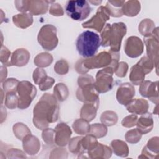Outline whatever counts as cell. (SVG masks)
Here are the masks:
<instances>
[{
  "instance_id": "1",
  "label": "cell",
  "mask_w": 159,
  "mask_h": 159,
  "mask_svg": "<svg viewBox=\"0 0 159 159\" xmlns=\"http://www.w3.org/2000/svg\"><path fill=\"white\" fill-rule=\"evenodd\" d=\"M58 114L59 106L55 96L43 94L34 108V124L39 130L45 129L49 123L58 120Z\"/></svg>"
},
{
  "instance_id": "2",
  "label": "cell",
  "mask_w": 159,
  "mask_h": 159,
  "mask_svg": "<svg viewBox=\"0 0 159 159\" xmlns=\"http://www.w3.org/2000/svg\"><path fill=\"white\" fill-rule=\"evenodd\" d=\"M127 32V27L123 22L107 24L101 31V45L106 47L110 46L111 51L119 52L122 38Z\"/></svg>"
},
{
  "instance_id": "3",
  "label": "cell",
  "mask_w": 159,
  "mask_h": 159,
  "mask_svg": "<svg viewBox=\"0 0 159 159\" xmlns=\"http://www.w3.org/2000/svg\"><path fill=\"white\" fill-rule=\"evenodd\" d=\"M101 45L99 35L91 30L82 32L77 38L76 47L78 53L84 58H91L95 55Z\"/></svg>"
},
{
  "instance_id": "4",
  "label": "cell",
  "mask_w": 159,
  "mask_h": 159,
  "mask_svg": "<svg viewBox=\"0 0 159 159\" xmlns=\"http://www.w3.org/2000/svg\"><path fill=\"white\" fill-rule=\"evenodd\" d=\"M120 58L119 52L112 51L102 52L96 55L87 59H81L82 64L84 69L88 71L89 70L99 68L106 66L111 67L114 71Z\"/></svg>"
},
{
  "instance_id": "5",
  "label": "cell",
  "mask_w": 159,
  "mask_h": 159,
  "mask_svg": "<svg viewBox=\"0 0 159 159\" xmlns=\"http://www.w3.org/2000/svg\"><path fill=\"white\" fill-rule=\"evenodd\" d=\"M65 12L73 20L81 21L88 17L91 12V7L85 0L68 1L65 6Z\"/></svg>"
},
{
  "instance_id": "6",
  "label": "cell",
  "mask_w": 159,
  "mask_h": 159,
  "mask_svg": "<svg viewBox=\"0 0 159 159\" xmlns=\"http://www.w3.org/2000/svg\"><path fill=\"white\" fill-rule=\"evenodd\" d=\"M37 40L43 49L47 51L53 50L58 43L56 27L52 24L42 26L39 32Z\"/></svg>"
},
{
  "instance_id": "7",
  "label": "cell",
  "mask_w": 159,
  "mask_h": 159,
  "mask_svg": "<svg viewBox=\"0 0 159 159\" xmlns=\"http://www.w3.org/2000/svg\"><path fill=\"white\" fill-rule=\"evenodd\" d=\"M19 94L18 108L24 109L27 108L37 94L36 88L29 81H22L17 86Z\"/></svg>"
},
{
  "instance_id": "8",
  "label": "cell",
  "mask_w": 159,
  "mask_h": 159,
  "mask_svg": "<svg viewBox=\"0 0 159 159\" xmlns=\"http://www.w3.org/2000/svg\"><path fill=\"white\" fill-rule=\"evenodd\" d=\"M113 73V69L109 66L98 71L94 81V88L98 93H106L112 88L114 86Z\"/></svg>"
},
{
  "instance_id": "9",
  "label": "cell",
  "mask_w": 159,
  "mask_h": 159,
  "mask_svg": "<svg viewBox=\"0 0 159 159\" xmlns=\"http://www.w3.org/2000/svg\"><path fill=\"white\" fill-rule=\"evenodd\" d=\"M110 18V14L106 6H100L94 16L89 20L82 24L83 28H91L101 32L103 29L105 23Z\"/></svg>"
},
{
  "instance_id": "10",
  "label": "cell",
  "mask_w": 159,
  "mask_h": 159,
  "mask_svg": "<svg viewBox=\"0 0 159 159\" xmlns=\"http://www.w3.org/2000/svg\"><path fill=\"white\" fill-rule=\"evenodd\" d=\"M76 97L79 101L85 103H99V98L95 89L94 83L80 86L76 91Z\"/></svg>"
},
{
  "instance_id": "11",
  "label": "cell",
  "mask_w": 159,
  "mask_h": 159,
  "mask_svg": "<svg viewBox=\"0 0 159 159\" xmlns=\"http://www.w3.org/2000/svg\"><path fill=\"white\" fill-rule=\"evenodd\" d=\"M158 31L155 33V30L153 34L144 38V42L147 47V57L150 59L158 70Z\"/></svg>"
},
{
  "instance_id": "12",
  "label": "cell",
  "mask_w": 159,
  "mask_h": 159,
  "mask_svg": "<svg viewBox=\"0 0 159 159\" xmlns=\"http://www.w3.org/2000/svg\"><path fill=\"white\" fill-rule=\"evenodd\" d=\"M125 54L130 58H137L143 52V44L142 40L136 36H131L127 39L124 45Z\"/></svg>"
},
{
  "instance_id": "13",
  "label": "cell",
  "mask_w": 159,
  "mask_h": 159,
  "mask_svg": "<svg viewBox=\"0 0 159 159\" xmlns=\"http://www.w3.org/2000/svg\"><path fill=\"white\" fill-rule=\"evenodd\" d=\"M158 81L152 82L151 81H145L140 84L139 88L140 94L145 98H148L152 102L158 105Z\"/></svg>"
},
{
  "instance_id": "14",
  "label": "cell",
  "mask_w": 159,
  "mask_h": 159,
  "mask_svg": "<svg viewBox=\"0 0 159 159\" xmlns=\"http://www.w3.org/2000/svg\"><path fill=\"white\" fill-rule=\"evenodd\" d=\"M135 88L129 83H122L117 88L116 99L122 105L126 106L135 96Z\"/></svg>"
},
{
  "instance_id": "15",
  "label": "cell",
  "mask_w": 159,
  "mask_h": 159,
  "mask_svg": "<svg viewBox=\"0 0 159 159\" xmlns=\"http://www.w3.org/2000/svg\"><path fill=\"white\" fill-rule=\"evenodd\" d=\"M55 143L59 146H65L71 135L70 127L65 123H59L55 129Z\"/></svg>"
},
{
  "instance_id": "16",
  "label": "cell",
  "mask_w": 159,
  "mask_h": 159,
  "mask_svg": "<svg viewBox=\"0 0 159 159\" xmlns=\"http://www.w3.org/2000/svg\"><path fill=\"white\" fill-rule=\"evenodd\" d=\"M127 110L134 114L142 115L147 113L148 109L147 101L143 99H132L126 105Z\"/></svg>"
},
{
  "instance_id": "17",
  "label": "cell",
  "mask_w": 159,
  "mask_h": 159,
  "mask_svg": "<svg viewBox=\"0 0 159 159\" xmlns=\"http://www.w3.org/2000/svg\"><path fill=\"white\" fill-rule=\"evenodd\" d=\"M30 58L29 52L24 48H19L15 50L11 58V66H22L25 65Z\"/></svg>"
},
{
  "instance_id": "18",
  "label": "cell",
  "mask_w": 159,
  "mask_h": 159,
  "mask_svg": "<svg viewBox=\"0 0 159 159\" xmlns=\"http://www.w3.org/2000/svg\"><path fill=\"white\" fill-rule=\"evenodd\" d=\"M137 122V129L142 135L150 132L153 126V120L150 113L142 114Z\"/></svg>"
},
{
  "instance_id": "19",
  "label": "cell",
  "mask_w": 159,
  "mask_h": 159,
  "mask_svg": "<svg viewBox=\"0 0 159 159\" xmlns=\"http://www.w3.org/2000/svg\"><path fill=\"white\" fill-rule=\"evenodd\" d=\"M22 142L24 150L29 155L37 153L40 147V142L38 139L31 134L25 137L22 140Z\"/></svg>"
},
{
  "instance_id": "20",
  "label": "cell",
  "mask_w": 159,
  "mask_h": 159,
  "mask_svg": "<svg viewBox=\"0 0 159 159\" xmlns=\"http://www.w3.org/2000/svg\"><path fill=\"white\" fill-rule=\"evenodd\" d=\"M88 153L91 158H108L111 157L112 151L109 147L98 143L94 148L88 150Z\"/></svg>"
},
{
  "instance_id": "21",
  "label": "cell",
  "mask_w": 159,
  "mask_h": 159,
  "mask_svg": "<svg viewBox=\"0 0 159 159\" xmlns=\"http://www.w3.org/2000/svg\"><path fill=\"white\" fill-rule=\"evenodd\" d=\"M54 1H29V11L32 15L38 16L47 12L48 7V3Z\"/></svg>"
},
{
  "instance_id": "22",
  "label": "cell",
  "mask_w": 159,
  "mask_h": 159,
  "mask_svg": "<svg viewBox=\"0 0 159 159\" xmlns=\"http://www.w3.org/2000/svg\"><path fill=\"white\" fill-rule=\"evenodd\" d=\"M146 74L144 69L137 63L131 68L129 79L133 84L139 85L143 81Z\"/></svg>"
},
{
  "instance_id": "23",
  "label": "cell",
  "mask_w": 159,
  "mask_h": 159,
  "mask_svg": "<svg viewBox=\"0 0 159 159\" xmlns=\"http://www.w3.org/2000/svg\"><path fill=\"white\" fill-rule=\"evenodd\" d=\"M98 106L99 104L97 103H85L81 109V118L88 122L93 120L96 116Z\"/></svg>"
},
{
  "instance_id": "24",
  "label": "cell",
  "mask_w": 159,
  "mask_h": 159,
  "mask_svg": "<svg viewBox=\"0 0 159 159\" xmlns=\"http://www.w3.org/2000/svg\"><path fill=\"white\" fill-rule=\"evenodd\" d=\"M13 23L18 27L25 29L31 25L33 22V17L31 14L22 13L12 17Z\"/></svg>"
},
{
  "instance_id": "25",
  "label": "cell",
  "mask_w": 159,
  "mask_h": 159,
  "mask_svg": "<svg viewBox=\"0 0 159 159\" xmlns=\"http://www.w3.org/2000/svg\"><path fill=\"white\" fill-rule=\"evenodd\" d=\"M125 2V1H108L106 7L108 9L110 16L115 17H121L123 14L122 7Z\"/></svg>"
},
{
  "instance_id": "26",
  "label": "cell",
  "mask_w": 159,
  "mask_h": 159,
  "mask_svg": "<svg viewBox=\"0 0 159 159\" xmlns=\"http://www.w3.org/2000/svg\"><path fill=\"white\" fill-rule=\"evenodd\" d=\"M122 13L129 17L135 16L140 10V3L139 1H128L122 7Z\"/></svg>"
},
{
  "instance_id": "27",
  "label": "cell",
  "mask_w": 159,
  "mask_h": 159,
  "mask_svg": "<svg viewBox=\"0 0 159 159\" xmlns=\"http://www.w3.org/2000/svg\"><path fill=\"white\" fill-rule=\"evenodd\" d=\"M111 147L116 155L126 157L129 154V148L127 144L119 140H114L111 142Z\"/></svg>"
},
{
  "instance_id": "28",
  "label": "cell",
  "mask_w": 159,
  "mask_h": 159,
  "mask_svg": "<svg viewBox=\"0 0 159 159\" xmlns=\"http://www.w3.org/2000/svg\"><path fill=\"white\" fill-rule=\"evenodd\" d=\"M154 30L155 24L150 19H145L142 20L139 25V31L145 37L152 35Z\"/></svg>"
},
{
  "instance_id": "29",
  "label": "cell",
  "mask_w": 159,
  "mask_h": 159,
  "mask_svg": "<svg viewBox=\"0 0 159 159\" xmlns=\"http://www.w3.org/2000/svg\"><path fill=\"white\" fill-rule=\"evenodd\" d=\"M53 61V57L51 54L43 52L38 54L34 58V63L39 67H47Z\"/></svg>"
},
{
  "instance_id": "30",
  "label": "cell",
  "mask_w": 159,
  "mask_h": 159,
  "mask_svg": "<svg viewBox=\"0 0 159 159\" xmlns=\"http://www.w3.org/2000/svg\"><path fill=\"white\" fill-rule=\"evenodd\" d=\"M74 131L78 134H89L90 125L88 122L83 119H77L73 124Z\"/></svg>"
},
{
  "instance_id": "31",
  "label": "cell",
  "mask_w": 159,
  "mask_h": 159,
  "mask_svg": "<svg viewBox=\"0 0 159 159\" xmlns=\"http://www.w3.org/2000/svg\"><path fill=\"white\" fill-rule=\"evenodd\" d=\"M54 96L59 101H63L66 100L68 96V88L63 83H58L55 85L53 89Z\"/></svg>"
},
{
  "instance_id": "32",
  "label": "cell",
  "mask_w": 159,
  "mask_h": 159,
  "mask_svg": "<svg viewBox=\"0 0 159 159\" xmlns=\"http://www.w3.org/2000/svg\"><path fill=\"white\" fill-rule=\"evenodd\" d=\"M117 116L116 112L111 111H107L104 112L101 116V122L107 126H112L115 125L117 122Z\"/></svg>"
},
{
  "instance_id": "33",
  "label": "cell",
  "mask_w": 159,
  "mask_h": 159,
  "mask_svg": "<svg viewBox=\"0 0 159 159\" xmlns=\"http://www.w3.org/2000/svg\"><path fill=\"white\" fill-rule=\"evenodd\" d=\"M107 129L105 125L101 124H93L90 125L89 134L94 136L96 138H101L105 136Z\"/></svg>"
},
{
  "instance_id": "34",
  "label": "cell",
  "mask_w": 159,
  "mask_h": 159,
  "mask_svg": "<svg viewBox=\"0 0 159 159\" xmlns=\"http://www.w3.org/2000/svg\"><path fill=\"white\" fill-rule=\"evenodd\" d=\"M13 132L19 140H23L25 137L31 134L28 127L22 123H17L14 124L13 126Z\"/></svg>"
},
{
  "instance_id": "35",
  "label": "cell",
  "mask_w": 159,
  "mask_h": 159,
  "mask_svg": "<svg viewBox=\"0 0 159 159\" xmlns=\"http://www.w3.org/2000/svg\"><path fill=\"white\" fill-rule=\"evenodd\" d=\"M81 137H76L70 140L68 148L71 152L73 153L83 152V148L81 145Z\"/></svg>"
},
{
  "instance_id": "36",
  "label": "cell",
  "mask_w": 159,
  "mask_h": 159,
  "mask_svg": "<svg viewBox=\"0 0 159 159\" xmlns=\"http://www.w3.org/2000/svg\"><path fill=\"white\" fill-rule=\"evenodd\" d=\"M98 142L96 137L91 134L86 135L85 137H82L81 139V145L83 150H90L94 148Z\"/></svg>"
},
{
  "instance_id": "37",
  "label": "cell",
  "mask_w": 159,
  "mask_h": 159,
  "mask_svg": "<svg viewBox=\"0 0 159 159\" xmlns=\"http://www.w3.org/2000/svg\"><path fill=\"white\" fill-rule=\"evenodd\" d=\"M16 93L10 92L7 93L6 94L4 104L5 106L9 109H13L18 106L19 98H17Z\"/></svg>"
},
{
  "instance_id": "38",
  "label": "cell",
  "mask_w": 159,
  "mask_h": 159,
  "mask_svg": "<svg viewBox=\"0 0 159 159\" xmlns=\"http://www.w3.org/2000/svg\"><path fill=\"white\" fill-rule=\"evenodd\" d=\"M19 83V81L17 79L11 78L7 79L4 81L2 87L6 93L10 92L16 93V91H17V86Z\"/></svg>"
},
{
  "instance_id": "39",
  "label": "cell",
  "mask_w": 159,
  "mask_h": 159,
  "mask_svg": "<svg viewBox=\"0 0 159 159\" xmlns=\"http://www.w3.org/2000/svg\"><path fill=\"white\" fill-rule=\"evenodd\" d=\"M142 137V134L138 131L137 129H132L128 131L125 135V138L127 142L130 143H136L140 141Z\"/></svg>"
},
{
  "instance_id": "40",
  "label": "cell",
  "mask_w": 159,
  "mask_h": 159,
  "mask_svg": "<svg viewBox=\"0 0 159 159\" xmlns=\"http://www.w3.org/2000/svg\"><path fill=\"white\" fill-rule=\"evenodd\" d=\"M33 80L36 84L40 85L47 77L45 71L40 68H36L33 73Z\"/></svg>"
},
{
  "instance_id": "41",
  "label": "cell",
  "mask_w": 159,
  "mask_h": 159,
  "mask_svg": "<svg viewBox=\"0 0 159 159\" xmlns=\"http://www.w3.org/2000/svg\"><path fill=\"white\" fill-rule=\"evenodd\" d=\"M69 70L68 64L65 60H60L56 62L54 66L55 71L61 75H65L68 73Z\"/></svg>"
},
{
  "instance_id": "42",
  "label": "cell",
  "mask_w": 159,
  "mask_h": 159,
  "mask_svg": "<svg viewBox=\"0 0 159 159\" xmlns=\"http://www.w3.org/2000/svg\"><path fill=\"white\" fill-rule=\"evenodd\" d=\"M11 52L10 51L3 45H1V57L0 60L1 62L4 65L9 66H11L10 60H9L10 57Z\"/></svg>"
},
{
  "instance_id": "43",
  "label": "cell",
  "mask_w": 159,
  "mask_h": 159,
  "mask_svg": "<svg viewBox=\"0 0 159 159\" xmlns=\"http://www.w3.org/2000/svg\"><path fill=\"white\" fill-rule=\"evenodd\" d=\"M128 70V65L127 63L121 61L120 63H118L117 65L116 66L114 73H116V75L120 78H123L125 76L126 73L127 72Z\"/></svg>"
},
{
  "instance_id": "44",
  "label": "cell",
  "mask_w": 159,
  "mask_h": 159,
  "mask_svg": "<svg viewBox=\"0 0 159 159\" xmlns=\"http://www.w3.org/2000/svg\"><path fill=\"white\" fill-rule=\"evenodd\" d=\"M55 134V130L52 129H45L42 132V139L44 142L48 144H52L55 142V139L53 137Z\"/></svg>"
},
{
  "instance_id": "45",
  "label": "cell",
  "mask_w": 159,
  "mask_h": 159,
  "mask_svg": "<svg viewBox=\"0 0 159 159\" xmlns=\"http://www.w3.org/2000/svg\"><path fill=\"white\" fill-rule=\"evenodd\" d=\"M137 120V116L135 114H132L123 119L122 121V125L125 127H132L136 125Z\"/></svg>"
},
{
  "instance_id": "46",
  "label": "cell",
  "mask_w": 159,
  "mask_h": 159,
  "mask_svg": "<svg viewBox=\"0 0 159 159\" xmlns=\"http://www.w3.org/2000/svg\"><path fill=\"white\" fill-rule=\"evenodd\" d=\"M49 12L54 16H61L63 15V10L60 4L58 3L52 4L50 7Z\"/></svg>"
},
{
  "instance_id": "47",
  "label": "cell",
  "mask_w": 159,
  "mask_h": 159,
  "mask_svg": "<svg viewBox=\"0 0 159 159\" xmlns=\"http://www.w3.org/2000/svg\"><path fill=\"white\" fill-rule=\"evenodd\" d=\"M14 4L17 10L20 12H24L29 11V1H15Z\"/></svg>"
},
{
  "instance_id": "48",
  "label": "cell",
  "mask_w": 159,
  "mask_h": 159,
  "mask_svg": "<svg viewBox=\"0 0 159 159\" xmlns=\"http://www.w3.org/2000/svg\"><path fill=\"white\" fill-rule=\"evenodd\" d=\"M54 83H55V80L53 78L47 76V77L43 81V82L39 85V88L41 91L47 90L50 88H52Z\"/></svg>"
},
{
  "instance_id": "49",
  "label": "cell",
  "mask_w": 159,
  "mask_h": 159,
  "mask_svg": "<svg viewBox=\"0 0 159 159\" xmlns=\"http://www.w3.org/2000/svg\"><path fill=\"white\" fill-rule=\"evenodd\" d=\"M89 2H91V3H92V4H94V5H96V6H97V5L100 4L102 2V1H90Z\"/></svg>"
}]
</instances>
